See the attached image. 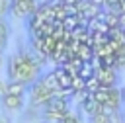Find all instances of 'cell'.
Instances as JSON below:
<instances>
[{"label":"cell","instance_id":"6da1fadb","mask_svg":"<svg viewBox=\"0 0 125 123\" xmlns=\"http://www.w3.org/2000/svg\"><path fill=\"white\" fill-rule=\"evenodd\" d=\"M41 64L33 59L31 53H16L8 59V78L14 82H23L31 86L35 80H39Z\"/></svg>","mask_w":125,"mask_h":123},{"label":"cell","instance_id":"7a4b0ae2","mask_svg":"<svg viewBox=\"0 0 125 123\" xmlns=\"http://www.w3.org/2000/svg\"><path fill=\"white\" fill-rule=\"evenodd\" d=\"M70 111V100L68 98H51L43 107V117L51 123H57Z\"/></svg>","mask_w":125,"mask_h":123},{"label":"cell","instance_id":"3957f363","mask_svg":"<svg viewBox=\"0 0 125 123\" xmlns=\"http://www.w3.org/2000/svg\"><path fill=\"white\" fill-rule=\"evenodd\" d=\"M27 94H29V105L31 107H45V103L51 100V98H55V94L41 82V80H35L29 88H27Z\"/></svg>","mask_w":125,"mask_h":123},{"label":"cell","instance_id":"277c9868","mask_svg":"<svg viewBox=\"0 0 125 123\" xmlns=\"http://www.w3.org/2000/svg\"><path fill=\"white\" fill-rule=\"evenodd\" d=\"M37 0H10V14L18 20H23L37 12Z\"/></svg>","mask_w":125,"mask_h":123},{"label":"cell","instance_id":"5b68a950","mask_svg":"<svg viewBox=\"0 0 125 123\" xmlns=\"http://www.w3.org/2000/svg\"><path fill=\"white\" fill-rule=\"evenodd\" d=\"M96 78H98L100 86H104V88H115V84H117V68L100 66L96 70Z\"/></svg>","mask_w":125,"mask_h":123},{"label":"cell","instance_id":"8992f818","mask_svg":"<svg viewBox=\"0 0 125 123\" xmlns=\"http://www.w3.org/2000/svg\"><path fill=\"white\" fill-rule=\"evenodd\" d=\"M0 105H2L4 111L12 113V111H20V109H23L25 100H23V96H8V94H4V96L0 98Z\"/></svg>","mask_w":125,"mask_h":123},{"label":"cell","instance_id":"52a82bcc","mask_svg":"<svg viewBox=\"0 0 125 123\" xmlns=\"http://www.w3.org/2000/svg\"><path fill=\"white\" fill-rule=\"evenodd\" d=\"M27 84H23V82H14V80H8V84H6V94L8 96H25V92H27Z\"/></svg>","mask_w":125,"mask_h":123},{"label":"cell","instance_id":"ba28073f","mask_svg":"<svg viewBox=\"0 0 125 123\" xmlns=\"http://www.w3.org/2000/svg\"><path fill=\"white\" fill-rule=\"evenodd\" d=\"M80 105H82V111H84V113H88V115H94V113H98V111H100V103H98L92 96H88Z\"/></svg>","mask_w":125,"mask_h":123},{"label":"cell","instance_id":"9c48e42d","mask_svg":"<svg viewBox=\"0 0 125 123\" xmlns=\"http://www.w3.org/2000/svg\"><path fill=\"white\" fill-rule=\"evenodd\" d=\"M90 123H113V117H109V115L98 111V113L90 115Z\"/></svg>","mask_w":125,"mask_h":123},{"label":"cell","instance_id":"30bf717a","mask_svg":"<svg viewBox=\"0 0 125 123\" xmlns=\"http://www.w3.org/2000/svg\"><path fill=\"white\" fill-rule=\"evenodd\" d=\"M57 123H84L82 119H80V115L78 113H74V111H68L62 119H59Z\"/></svg>","mask_w":125,"mask_h":123},{"label":"cell","instance_id":"8fae6325","mask_svg":"<svg viewBox=\"0 0 125 123\" xmlns=\"http://www.w3.org/2000/svg\"><path fill=\"white\" fill-rule=\"evenodd\" d=\"M98 88H100V82H98V78H96V74H94L92 78H88V80H86V86H84V90H86L88 94H94Z\"/></svg>","mask_w":125,"mask_h":123},{"label":"cell","instance_id":"7c38bea8","mask_svg":"<svg viewBox=\"0 0 125 123\" xmlns=\"http://www.w3.org/2000/svg\"><path fill=\"white\" fill-rule=\"evenodd\" d=\"M8 35H10V25L4 20H0V39H8Z\"/></svg>","mask_w":125,"mask_h":123},{"label":"cell","instance_id":"4fadbf2b","mask_svg":"<svg viewBox=\"0 0 125 123\" xmlns=\"http://www.w3.org/2000/svg\"><path fill=\"white\" fill-rule=\"evenodd\" d=\"M6 14H10V0H0V20H4Z\"/></svg>","mask_w":125,"mask_h":123},{"label":"cell","instance_id":"5bb4252c","mask_svg":"<svg viewBox=\"0 0 125 123\" xmlns=\"http://www.w3.org/2000/svg\"><path fill=\"white\" fill-rule=\"evenodd\" d=\"M117 27L125 31V12H119L117 14Z\"/></svg>","mask_w":125,"mask_h":123},{"label":"cell","instance_id":"9a60e30c","mask_svg":"<svg viewBox=\"0 0 125 123\" xmlns=\"http://www.w3.org/2000/svg\"><path fill=\"white\" fill-rule=\"evenodd\" d=\"M6 84H8V82H6L4 78H0V98L6 94Z\"/></svg>","mask_w":125,"mask_h":123},{"label":"cell","instance_id":"2e32d148","mask_svg":"<svg viewBox=\"0 0 125 123\" xmlns=\"http://www.w3.org/2000/svg\"><path fill=\"white\" fill-rule=\"evenodd\" d=\"M6 45H8V39H0V53L6 49Z\"/></svg>","mask_w":125,"mask_h":123},{"label":"cell","instance_id":"e0dca14e","mask_svg":"<svg viewBox=\"0 0 125 123\" xmlns=\"http://www.w3.org/2000/svg\"><path fill=\"white\" fill-rule=\"evenodd\" d=\"M0 123H12V119L6 117V115H0Z\"/></svg>","mask_w":125,"mask_h":123},{"label":"cell","instance_id":"ac0fdd59","mask_svg":"<svg viewBox=\"0 0 125 123\" xmlns=\"http://www.w3.org/2000/svg\"><path fill=\"white\" fill-rule=\"evenodd\" d=\"M113 123H125V121H123V119H121V113H119V115H117V117H115V119H113Z\"/></svg>","mask_w":125,"mask_h":123},{"label":"cell","instance_id":"d6986e66","mask_svg":"<svg viewBox=\"0 0 125 123\" xmlns=\"http://www.w3.org/2000/svg\"><path fill=\"white\" fill-rule=\"evenodd\" d=\"M121 102H123V105H125V86L121 88Z\"/></svg>","mask_w":125,"mask_h":123},{"label":"cell","instance_id":"ffe728a7","mask_svg":"<svg viewBox=\"0 0 125 123\" xmlns=\"http://www.w3.org/2000/svg\"><path fill=\"white\" fill-rule=\"evenodd\" d=\"M121 119H123V121H125V107H123V109H121Z\"/></svg>","mask_w":125,"mask_h":123},{"label":"cell","instance_id":"44dd1931","mask_svg":"<svg viewBox=\"0 0 125 123\" xmlns=\"http://www.w3.org/2000/svg\"><path fill=\"white\" fill-rule=\"evenodd\" d=\"M2 64H4V57H2V53H0V68H2Z\"/></svg>","mask_w":125,"mask_h":123}]
</instances>
